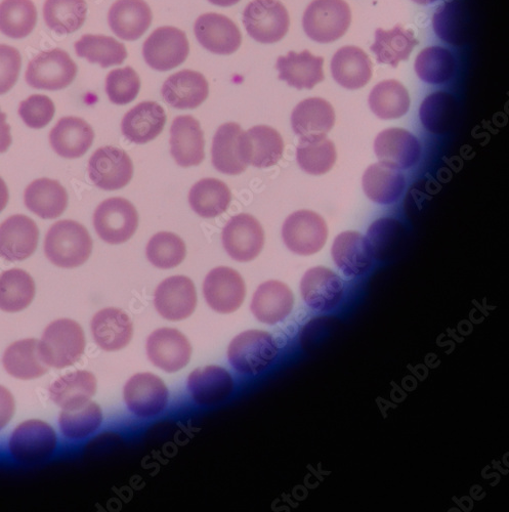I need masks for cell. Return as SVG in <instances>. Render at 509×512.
I'll use <instances>...</instances> for the list:
<instances>
[{
  "label": "cell",
  "mask_w": 509,
  "mask_h": 512,
  "mask_svg": "<svg viewBox=\"0 0 509 512\" xmlns=\"http://www.w3.org/2000/svg\"><path fill=\"white\" fill-rule=\"evenodd\" d=\"M93 251V240L82 225L74 221H60L49 230L45 253L57 267L73 269L86 263Z\"/></svg>",
  "instance_id": "6da1fadb"
},
{
  "label": "cell",
  "mask_w": 509,
  "mask_h": 512,
  "mask_svg": "<svg viewBox=\"0 0 509 512\" xmlns=\"http://www.w3.org/2000/svg\"><path fill=\"white\" fill-rule=\"evenodd\" d=\"M86 349L81 326L69 319L51 323L39 341V353L48 367L65 368L76 363Z\"/></svg>",
  "instance_id": "7a4b0ae2"
},
{
  "label": "cell",
  "mask_w": 509,
  "mask_h": 512,
  "mask_svg": "<svg viewBox=\"0 0 509 512\" xmlns=\"http://www.w3.org/2000/svg\"><path fill=\"white\" fill-rule=\"evenodd\" d=\"M279 354L275 338L266 331L248 330L240 333L228 349L233 368L241 374L256 375L270 367Z\"/></svg>",
  "instance_id": "3957f363"
},
{
  "label": "cell",
  "mask_w": 509,
  "mask_h": 512,
  "mask_svg": "<svg viewBox=\"0 0 509 512\" xmlns=\"http://www.w3.org/2000/svg\"><path fill=\"white\" fill-rule=\"evenodd\" d=\"M351 22V9L345 0H313L304 14L303 27L312 40L329 44L343 37Z\"/></svg>",
  "instance_id": "277c9868"
},
{
  "label": "cell",
  "mask_w": 509,
  "mask_h": 512,
  "mask_svg": "<svg viewBox=\"0 0 509 512\" xmlns=\"http://www.w3.org/2000/svg\"><path fill=\"white\" fill-rule=\"evenodd\" d=\"M138 226V211L133 203L124 198L107 199L95 211V230L108 244L118 245L129 241Z\"/></svg>",
  "instance_id": "5b68a950"
},
{
  "label": "cell",
  "mask_w": 509,
  "mask_h": 512,
  "mask_svg": "<svg viewBox=\"0 0 509 512\" xmlns=\"http://www.w3.org/2000/svg\"><path fill=\"white\" fill-rule=\"evenodd\" d=\"M243 24L251 38L270 45L284 38L290 19L279 0H252L244 10Z\"/></svg>",
  "instance_id": "8992f818"
},
{
  "label": "cell",
  "mask_w": 509,
  "mask_h": 512,
  "mask_svg": "<svg viewBox=\"0 0 509 512\" xmlns=\"http://www.w3.org/2000/svg\"><path fill=\"white\" fill-rule=\"evenodd\" d=\"M77 66L70 56L59 49L42 52L28 65L25 79L35 90L60 91L73 82Z\"/></svg>",
  "instance_id": "52a82bcc"
},
{
  "label": "cell",
  "mask_w": 509,
  "mask_h": 512,
  "mask_svg": "<svg viewBox=\"0 0 509 512\" xmlns=\"http://www.w3.org/2000/svg\"><path fill=\"white\" fill-rule=\"evenodd\" d=\"M190 52L189 41L184 31L165 26L153 31L146 39L143 57L154 70L165 72L182 65Z\"/></svg>",
  "instance_id": "ba28073f"
},
{
  "label": "cell",
  "mask_w": 509,
  "mask_h": 512,
  "mask_svg": "<svg viewBox=\"0 0 509 512\" xmlns=\"http://www.w3.org/2000/svg\"><path fill=\"white\" fill-rule=\"evenodd\" d=\"M327 225L322 217L311 210L292 213L284 222L282 238L287 248L295 254L312 255L326 243Z\"/></svg>",
  "instance_id": "9c48e42d"
},
{
  "label": "cell",
  "mask_w": 509,
  "mask_h": 512,
  "mask_svg": "<svg viewBox=\"0 0 509 512\" xmlns=\"http://www.w3.org/2000/svg\"><path fill=\"white\" fill-rule=\"evenodd\" d=\"M57 447V435L50 424L41 420L21 423L9 442L13 457L23 463H34L49 458Z\"/></svg>",
  "instance_id": "30bf717a"
},
{
  "label": "cell",
  "mask_w": 509,
  "mask_h": 512,
  "mask_svg": "<svg viewBox=\"0 0 509 512\" xmlns=\"http://www.w3.org/2000/svg\"><path fill=\"white\" fill-rule=\"evenodd\" d=\"M225 250L236 262L257 259L265 245V233L260 222L247 213L233 217L222 234Z\"/></svg>",
  "instance_id": "8fae6325"
},
{
  "label": "cell",
  "mask_w": 509,
  "mask_h": 512,
  "mask_svg": "<svg viewBox=\"0 0 509 512\" xmlns=\"http://www.w3.org/2000/svg\"><path fill=\"white\" fill-rule=\"evenodd\" d=\"M127 409L140 418L162 413L168 404L165 383L152 373H138L126 382L123 391Z\"/></svg>",
  "instance_id": "7c38bea8"
},
{
  "label": "cell",
  "mask_w": 509,
  "mask_h": 512,
  "mask_svg": "<svg viewBox=\"0 0 509 512\" xmlns=\"http://www.w3.org/2000/svg\"><path fill=\"white\" fill-rule=\"evenodd\" d=\"M133 175L134 165L130 156L112 146L98 149L89 161L91 181L105 191L124 188L130 184Z\"/></svg>",
  "instance_id": "4fadbf2b"
},
{
  "label": "cell",
  "mask_w": 509,
  "mask_h": 512,
  "mask_svg": "<svg viewBox=\"0 0 509 512\" xmlns=\"http://www.w3.org/2000/svg\"><path fill=\"white\" fill-rule=\"evenodd\" d=\"M208 306L220 313L236 312L244 302L246 287L242 276L228 267H219L208 273L203 283Z\"/></svg>",
  "instance_id": "5bb4252c"
},
{
  "label": "cell",
  "mask_w": 509,
  "mask_h": 512,
  "mask_svg": "<svg viewBox=\"0 0 509 512\" xmlns=\"http://www.w3.org/2000/svg\"><path fill=\"white\" fill-rule=\"evenodd\" d=\"M147 355L158 368L168 373L178 372L191 359L192 347L187 337L177 329L155 330L147 340Z\"/></svg>",
  "instance_id": "9a60e30c"
},
{
  "label": "cell",
  "mask_w": 509,
  "mask_h": 512,
  "mask_svg": "<svg viewBox=\"0 0 509 512\" xmlns=\"http://www.w3.org/2000/svg\"><path fill=\"white\" fill-rule=\"evenodd\" d=\"M238 150L240 159L245 165L268 168L277 164L281 159L284 142L275 128L258 125L241 133Z\"/></svg>",
  "instance_id": "2e32d148"
},
{
  "label": "cell",
  "mask_w": 509,
  "mask_h": 512,
  "mask_svg": "<svg viewBox=\"0 0 509 512\" xmlns=\"http://www.w3.org/2000/svg\"><path fill=\"white\" fill-rule=\"evenodd\" d=\"M157 312L166 320L182 321L189 318L197 306L193 281L186 276L169 277L157 287L154 295Z\"/></svg>",
  "instance_id": "e0dca14e"
},
{
  "label": "cell",
  "mask_w": 509,
  "mask_h": 512,
  "mask_svg": "<svg viewBox=\"0 0 509 512\" xmlns=\"http://www.w3.org/2000/svg\"><path fill=\"white\" fill-rule=\"evenodd\" d=\"M305 304L314 312L333 311L343 301L344 282L337 274L324 267L310 269L301 281Z\"/></svg>",
  "instance_id": "ac0fdd59"
},
{
  "label": "cell",
  "mask_w": 509,
  "mask_h": 512,
  "mask_svg": "<svg viewBox=\"0 0 509 512\" xmlns=\"http://www.w3.org/2000/svg\"><path fill=\"white\" fill-rule=\"evenodd\" d=\"M194 32L199 44L216 55L234 54L242 44L238 26L221 14L208 13L198 17Z\"/></svg>",
  "instance_id": "d6986e66"
},
{
  "label": "cell",
  "mask_w": 509,
  "mask_h": 512,
  "mask_svg": "<svg viewBox=\"0 0 509 512\" xmlns=\"http://www.w3.org/2000/svg\"><path fill=\"white\" fill-rule=\"evenodd\" d=\"M36 223L22 215L13 216L0 225V258L15 263L30 258L38 244Z\"/></svg>",
  "instance_id": "ffe728a7"
},
{
  "label": "cell",
  "mask_w": 509,
  "mask_h": 512,
  "mask_svg": "<svg viewBox=\"0 0 509 512\" xmlns=\"http://www.w3.org/2000/svg\"><path fill=\"white\" fill-rule=\"evenodd\" d=\"M374 151L381 163L396 169H408L420 159L421 147L411 133L402 128H389L376 137Z\"/></svg>",
  "instance_id": "44dd1931"
},
{
  "label": "cell",
  "mask_w": 509,
  "mask_h": 512,
  "mask_svg": "<svg viewBox=\"0 0 509 512\" xmlns=\"http://www.w3.org/2000/svg\"><path fill=\"white\" fill-rule=\"evenodd\" d=\"M208 94L206 78L192 70H182L169 76L161 90L164 102L180 110L199 107L208 98Z\"/></svg>",
  "instance_id": "7402d4cb"
},
{
  "label": "cell",
  "mask_w": 509,
  "mask_h": 512,
  "mask_svg": "<svg viewBox=\"0 0 509 512\" xmlns=\"http://www.w3.org/2000/svg\"><path fill=\"white\" fill-rule=\"evenodd\" d=\"M294 296L283 282L272 280L263 283L253 294L251 312L260 322L275 325L283 322L292 312Z\"/></svg>",
  "instance_id": "603a6c76"
},
{
  "label": "cell",
  "mask_w": 509,
  "mask_h": 512,
  "mask_svg": "<svg viewBox=\"0 0 509 512\" xmlns=\"http://www.w3.org/2000/svg\"><path fill=\"white\" fill-rule=\"evenodd\" d=\"M204 134L200 123L191 115L177 117L171 127V153L182 167L199 165L205 157Z\"/></svg>",
  "instance_id": "cb8c5ba5"
},
{
  "label": "cell",
  "mask_w": 509,
  "mask_h": 512,
  "mask_svg": "<svg viewBox=\"0 0 509 512\" xmlns=\"http://www.w3.org/2000/svg\"><path fill=\"white\" fill-rule=\"evenodd\" d=\"M332 258L347 277H360L372 267L373 255L365 236L358 232H345L335 238Z\"/></svg>",
  "instance_id": "d4e9b609"
},
{
  "label": "cell",
  "mask_w": 509,
  "mask_h": 512,
  "mask_svg": "<svg viewBox=\"0 0 509 512\" xmlns=\"http://www.w3.org/2000/svg\"><path fill=\"white\" fill-rule=\"evenodd\" d=\"M188 390L195 403L215 405L232 395L234 381L226 369L207 366L196 369L189 375Z\"/></svg>",
  "instance_id": "484cf974"
},
{
  "label": "cell",
  "mask_w": 509,
  "mask_h": 512,
  "mask_svg": "<svg viewBox=\"0 0 509 512\" xmlns=\"http://www.w3.org/2000/svg\"><path fill=\"white\" fill-rule=\"evenodd\" d=\"M152 11L144 0H117L108 14L111 30L120 39L135 41L151 26Z\"/></svg>",
  "instance_id": "4316f807"
},
{
  "label": "cell",
  "mask_w": 509,
  "mask_h": 512,
  "mask_svg": "<svg viewBox=\"0 0 509 512\" xmlns=\"http://www.w3.org/2000/svg\"><path fill=\"white\" fill-rule=\"evenodd\" d=\"M95 133L92 126L81 118L64 117L50 134L54 151L63 158L75 159L86 154L92 147Z\"/></svg>",
  "instance_id": "83f0119b"
},
{
  "label": "cell",
  "mask_w": 509,
  "mask_h": 512,
  "mask_svg": "<svg viewBox=\"0 0 509 512\" xmlns=\"http://www.w3.org/2000/svg\"><path fill=\"white\" fill-rule=\"evenodd\" d=\"M165 123V111L158 103L143 102L124 115L121 131L130 142L143 145L156 139Z\"/></svg>",
  "instance_id": "f1b7e54d"
},
{
  "label": "cell",
  "mask_w": 509,
  "mask_h": 512,
  "mask_svg": "<svg viewBox=\"0 0 509 512\" xmlns=\"http://www.w3.org/2000/svg\"><path fill=\"white\" fill-rule=\"evenodd\" d=\"M335 123L334 109L320 98H311L296 106L291 115L293 132L301 139L325 138Z\"/></svg>",
  "instance_id": "f546056e"
},
{
  "label": "cell",
  "mask_w": 509,
  "mask_h": 512,
  "mask_svg": "<svg viewBox=\"0 0 509 512\" xmlns=\"http://www.w3.org/2000/svg\"><path fill=\"white\" fill-rule=\"evenodd\" d=\"M324 59L316 57L309 51L300 54L289 52L281 56L276 63L279 79L285 81L289 87L298 90H312L315 85L324 80Z\"/></svg>",
  "instance_id": "4dcf8cb0"
},
{
  "label": "cell",
  "mask_w": 509,
  "mask_h": 512,
  "mask_svg": "<svg viewBox=\"0 0 509 512\" xmlns=\"http://www.w3.org/2000/svg\"><path fill=\"white\" fill-rule=\"evenodd\" d=\"M96 344L104 351L115 352L130 344L133 323L122 310L108 308L98 312L92 321Z\"/></svg>",
  "instance_id": "1f68e13d"
},
{
  "label": "cell",
  "mask_w": 509,
  "mask_h": 512,
  "mask_svg": "<svg viewBox=\"0 0 509 512\" xmlns=\"http://www.w3.org/2000/svg\"><path fill=\"white\" fill-rule=\"evenodd\" d=\"M334 80L347 90H359L372 77V62L360 48L348 46L338 50L331 61Z\"/></svg>",
  "instance_id": "d6a6232c"
},
{
  "label": "cell",
  "mask_w": 509,
  "mask_h": 512,
  "mask_svg": "<svg viewBox=\"0 0 509 512\" xmlns=\"http://www.w3.org/2000/svg\"><path fill=\"white\" fill-rule=\"evenodd\" d=\"M26 207L41 219L54 220L63 215L68 205L66 189L51 179L32 182L24 194Z\"/></svg>",
  "instance_id": "836d02e7"
},
{
  "label": "cell",
  "mask_w": 509,
  "mask_h": 512,
  "mask_svg": "<svg viewBox=\"0 0 509 512\" xmlns=\"http://www.w3.org/2000/svg\"><path fill=\"white\" fill-rule=\"evenodd\" d=\"M405 186V178L400 170L384 163L369 166L363 176L365 194L381 205L397 202L404 193Z\"/></svg>",
  "instance_id": "e575fe53"
},
{
  "label": "cell",
  "mask_w": 509,
  "mask_h": 512,
  "mask_svg": "<svg viewBox=\"0 0 509 512\" xmlns=\"http://www.w3.org/2000/svg\"><path fill=\"white\" fill-rule=\"evenodd\" d=\"M97 391V379L89 371H76L56 380L50 398L59 407L74 409L90 402Z\"/></svg>",
  "instance_id": "d590c367"
},
{
  "label": "cell",
  "mask_w": 509,
  "mask_h": 512,
  "mask_svg": "<svg viewBox=\"0 0 509 512\" xmlns=\"http://www.w3.org/2000/svg\"><path fill=\"white\" fill-rule=\"evenodd\" d=\"M417 44L411 30L397 25L391 30L377 29L370 50L375 54L378 63L396 68L401 61L408 60Z\"/></svg>",
  "instance_id": "8d00e7d4"
},
{
  "label": "cell",
  "mask_w": 509,
  "mask_h": 512,
  "mask_svg": "<svg viewBox=\"0 0 509 512\" xmlns=\"http://www.w3.org/2000/svg\"><path fill=\"white\" fill-rule=\"evenodd\" d=\"M242 132L241 126L235 122L219 127L211 149L212 164L218 172L229 176L245 172L247 165L241 161L238 150V140Z\"/></svg>",
  "instance_id": "74e56055"
},
{
  "label": "cell",
  "mask_w": 509,
  "mask_h": 512,
  "mask_svg": "<svg viewBox=\"0 0 509 512\" xmlns=\"http://www.w3.org/2000/svg\"><path fill=\"white\" fill-rule=\"evenodd\" d=\"M3 363L10 375L22 380L38 378L49 370L40 357L39 341L36 339L16 341L6 350Z\"/></svg>",
  "instance_id": "f35d334b"
},
{
  "label": "cell",
  "mask_w": 509,
  "mask_h": 512,
  "mask_svg": "<svg viewBox=\"0 0 509 512\" xmlns=\"http://www.w3.org/2000/svg\"><path fill=\"white\" fill-rule=\"evenodd\" d=\"M232 194L229 187L217 179H203L196 183L189 194L191 208L204 219H214L227 211Z\"/></svg>",
  "instance_id": "ab89813d"
},
{
  "label": "cell",
  "mask_w": 509,
  "mask_h": 512,
  "mask_svg": "<svg viewBox=\"0 0 509 512\" xmlns=\"http://www.w3.org/2000/svg\"><path fill=\"white\" fill-rule=\"evenodd\" d=\"M433 24L437 35L450 45L460 46L469 40L471 19L460 0H450L442 5L434 16Z\"/></svg>",
  "instance_id": "60d3db41"
},
{
  "label": "cell",
  "mask_w": 509,
  "mask_h": 512,
  "mask_svg": "<svg viewBox=\"0 0 509 512\" xmlns=\"http://www.w3.org/2000/svg\"><path fill=\"white\" fill-rule=\"evenodd\" d=\"M35 296L33 278L21 269H11L0 275V310L17 313L30 306Z\"/></svg>",
  "instance_id": "b9f144b4"
},
{
  "label": "cell",
  "mask_w": 509,
  "mask_h": 512,
  "mask_svg": "<svg viewBox=\"0 0 509 512\" xmlns=\"http://www.w3.org/2000/svg\"><path fill=\"white\" fill-rule=\"evenodd\" d=\"M368 104L377 117L397 119L408 112L410 97L402 83L391 79L375 85L369 96Z\"/></svg>",
  "instance_id": "7bdbcfd3"
},
{
  "label": "cell",
  "mask_w": 509,
  "mask_h": 512,
  "mask_svg": "<svg viewBox=\"0 0 509 512\" xmlns=\"http://www.w3.org/2000/svg\"><path fill=\"white\" fill-rule=\"evenodd\" d=\"M372 255L381 262L393 260L399 254L406 240L403 225L393 219H379L367 232Z\"/></svg>",
  "instance_id": "ee69618b"
},
{
  "label": "cell",
  "mask_w": 509,
  "mask_h": 512,
  "mask_svg": "<svg viewBox=\"0 0 509 512\" xmlns=\"http://www.w3.org/2000/svg\"><path fill=\"white\" fill-rule=\"evenodd\" d=\"M74 47L78 57L103 68L121 65L127 58L124 45L110 36L83 35Z\"/></svg>",
  "instance_id": "f6af8a7d"
},
{
  "label": "cell",
  "mask_w": 509,
  "mask_h": 512,
  "mask_svg": "<svg viewBox=\"0 0 509 512\" xmlns=\"http://www.w3.org/2000/svg\"><path fill=\"white\" fill-rule=\"evenodd\" d=\"M86 0H47L44 18L48 27L58 34H70L87 20Z\"/></svg>",
  "instance_id": "bcb514c9"
},
{
  "label": "cell",
  "mask_w": 509,
  "mask_h": 512,
  "mask_svg": "<svg viewBox=\"0 0 509 512\" xmlns=\"http://www.w3.org/2000/svg\"><path fill=\"white\" fill-rule=\"evenodd\" d=\"M102 421V409L94 402L74 409H64L59 418L61 432L70 440L90 437L100 429Z\"/></svg>",
  "instance_id": "7dc6e473"
},
{
  "label": "cell",
  "mask_w": 509,
  "mask_h": 512,
  "mask_svg": "<svg viewBox=\"0 0 509 512\" xmlns=\"http://www.w3.org/2000/svg\"><path fill=\"white\" fill-rule=\"evenodd\" d=\"M37 22L32 0H4L0 4V31L13 39L28 36Z\"/></svg>",
  "instance_id": "c3c4849f"
},
{
  "label": "cell",
  "mask_w": 509,
  "mask_h": 512,
  "mask_svg": "<svg viewBox=\"0 0 509 512\" xmlns=\"http://www.w3.org/2000/svg\"><path fill=\"white\" fill-rule=\"evenodd\" d=\"M420 120L433 134L449 132L457 118V103L453 96L439 92L432 94L421 104Z\"/></svg>",
  "instance_id": "681fc988"
},
{
  "label": "cell",
  "mask_w": 509,
  "mask_h": 512,
  "mask_svg": "<svg viewBox=\"0 0 509 512\" xmlns=\"http://www.w3.org/2000/svg\"><path fill=\"white\" fill-rule=\"evenodd\" d=\"M296 159L305 173L321 176L328 173L336 161L335 146L326 137L301 139Z\"/></svg>",
  "instance_id": "f907efd6"
},
{
  "label": "cell",
  "mask_w": 509,
  "mask_h": 512,
  "mask_svg": "<svg viewBox=\"0 0 509 512\" xmlns=\"http://www.w3.org/2000/svg\"><path fill=\"white\" fill-rule=\"evenodd\" d=\"M146 254L148 261L162 270L180 266L187 254L186 244L174 233L160 232L149 241Z\"/></svg>",
  "instance_id": "816d5d0a"
},
{
  "label": "cell",
  "mask_w": 509,
  "mask_h": 512,
  "mask_svg": "<svg viewBox=\"0 0 509 512\" xmlns=\"http://www.w3.org/2000/svg\"><path fill=\"white\" fill-rule=\"evenodd\" d=\"M455 70L453 55L444 48L431 47L423 50L416 58L415 72L424 82L443 84L449 81Z\"/></svg>",
  "instance_id": "f5cc1de1"
},
{
  "label": "cell",
  "mask_w": 509,
  "mask_h": 512,
  "mask_svg": "<svg viewBox=\"0 0 509 512\" xmlns=\"http://www.w3.org/2000/svg\"><path fill=\"white\" fill-rule=\"evenodd\" d=\"M141 90V80L132 67L111 71L106 78V93L109 100L118 106L132 103Z\"/></svg>",
  "instance_id": "db71d44e"
},
{
  "label": "cell",
  "mask_w": 509,
  "mask_h": 512,
  "mask_svg": "<svg viewBox=\"0 0 509 512\" xmlns=\"http://www.w3.org/2000/svg\"><path fill=\"white\" fill-rule=\"evenodd\" d=\"M56 112L54 102L44 95H33L21 102L19 115L24 123L34 130L46 127Z\"/></svg>",
  "instance_id": "11a10c76"
},
{
  "label": "cell",
  "mask_w": 509,
  "mask_h": 512,
  "mask_svg": "<svg viewBox=\"0 0 509 512\" xmlns=\"http://www.w3.org/2000/svg\"><path fill=\"white\" fill-rule=\"evenodd\" d=\"M20 52L10 46L0 45V96L10 92L21 71Z\"/></svg>",
  "instance_id": "9f6ffc18"
},
{
  "label": "cell",
  "mask_w": 509,
  "mask_h": 512,
  "mask_svg": "<svg viewBox=\"0 0 509 512\" xmlns=\"http://www.w3.org/2000/svg\"><path fill=\"white\" fill-rule=\"evenodd\" d=\"M15 413V400L11 392L0 386V431L4 430Z\"/></svg>",
  "instance_id": "6f0895ef"
},
{
  "label": "cell",
  "mask_w": 509,
  "mask_h": 512,
  "mask_svg": "<svg viewBox=\"0 0 509 512\" xmlns=\"http://www.w3.org/2000/svg\"><path fill=\"white\" fill-rule=\"evenodd\" d=\"M11 145V126L7 123V114L0 110V153L7 152Z\"/></svg>",
  "instance_id": "680465c9"
},
{
  "label": "cell",
  "mask_w": 509,
  "mask_h": 512,
  "mask_svg": "<svg viewBox=\"0 0 509 512\" xmlns=\"http://www.w3.org/2000/svg\"><path fill=\"white\" fill-rule=\"evenodd\" d=\"M9 202V190L5 181L0 178V212H2Z\"/></svg>",
  "instance_id": "91938a15"
},
{
  "label": "cell",
  "mask_w": 509,
  "mask_h": 512,
  "mask_svg": "<svg viewBox=\"0 0 509 512\" xmlns=\"http://www.w3.org/2000/svg\"><path fill=\"white\" fill-rule=\"evenodd\" d=\"M208 2L218 7L229 8L237 5L240 0H208Z\"/></svg>",
  "instance_id": "94428289"
},
{
  "label": "cell",
  "mask_w": 509,
  "mask_h": 512,
  "mask_svg": "<svg viewBox=\"0 0 509 512\" xmlns=\"http://www.w3.org/2000/svg\"><path fill=\"white\" fill-rule=\"evenodd\" d=\"M412 2L418 5L428 6L438 2V0H412Z\"/></svg>",
  "instance_id": "6125c7cd"
}]
</instances>
